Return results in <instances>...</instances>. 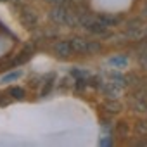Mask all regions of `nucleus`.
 Here are the masks:
<instances>
[{
  "label": "nucleus",
  "mask_w": 147,
  "mask_h": 147,
  "mask_svg": "<svg viewBox=\"0 0 147 147\" xmlns=\"http://www.w3.org/2000/svg\"><path fill=\"white\" fill-rule=\"evenodd\" d=\"M102 109H104L107 114H118V113L123 109V106L118 102V99H106V100L102 102Z\"/></svg>",
  "instance_id": "6"
},
{
  "label": "nucleus",
  "mask_w": 147,
  "mask_h": 147,
  "mask_svg": "<svg viewBox=\"0 0 147 147\" xmlns=\"http://www.w3.org/2000/svg\"><path fill=\"white\" fill-rule=\"evenodd\" d=\"M126 36H128L130 40H140V38L144 36V33H142L140 28H130V30L126 31Z\"/></svg>",
  "instance_id": "11"
},
{
  "label": "nucleus",
  "mask_w": 147,
  "mask_h": 147,
  "mask_svg": "<svg viewBox=\"0 0 147 147\" xmlns=\"http://www.w3.org/2000/svg\"><path fill=\"white\" fill-rule=\"evenodd\" d=\"M142 26V21L138 19V18H131V19H128L126 21V28L130 30V28H140Z\"/></svg>",
  "instance_id": "18"
},
{
  "label": "nucleus",
  "mask_w": 147,
  "mask_h": 147,
  "mask_svg": "<svg viewBox=\"0 0 147 147\" xmlns=\"http://www.w3.org/2000/svg\"><path fill=\"white\" fill-rule=\"evenodd\" d=\"M100 50H102L100 42H97V40H90V42H88V54H97V52H100Z\"/></svg>",
  "instance_id": "14"
},
{
  "label": "nucleus",
  "mask_w": 147,
  "mask_h": 147,
  "mask_svg": "<svg viewBox=\"0 0 147 147\" xmlns=\"http://www.w3.org/2000/svg\"><path fill=\"white\" fill-rule=\"evenodd\" d=\"M52 87H54V75H52V78H50L49 82H45V85H43V88H42V92H40V97H47V95L50 94Z\"/></svg>",
  "instance_id": "15"
},
{
  "label": "nucleus",
  "mask_w": 147,
  "mask_h": 147,
  "mask_svg": "<svg viewBox=\"0 0 147 147\" xmlns=\"http://www.w3.org/2000/svg\"><path fill=\"white\" fill-rule=\"evenodd\" d=\"M130 107L137 113H147V100L145 99H137V97H131L130 99Z\"/></svg>",
  "instance_id": "8"
},
{
  "label": "nucleus",
  "mask_w": 147,
  "mask_h": 147,
  "mask_svg": "<svg viewBox=\"0 0 147 147\" xmlns=\"http://www.w3.org/2000/svg\"><path fill=\"white\" fill-rule=\"evenodd\" d=\"M9 95H12L14 99H18V100H21V99H24V88H21V87H12L11 90H9Z\"/></svg>",
  "instance_id": "13"
},
{
  "label": "nucleus",
  "mask_w": 147,
  "mask_h": 147,
  "mask_svg": "<svg viewBox=\"0 0 147 147\" xmlns=\"http://www.w3.org/2000/svg\"><path fill=\"white\" fill-rule=\"evenodd\" d=\"M118 133H121V135H126V133H128V125H126L125 121H119V125H118Z\"/></svg>",
  "instance_id": "21"
},
{
  "label": "nucleus",
  "mask_w": 147,
  "mask_h": 147,
  "mask_svg": "<svg viewBox=\"0 0 147 147\" xmlns=\"http://www.w3.org/2000/svg\"><path fill=\"white\" fill-rule=\"evenodd\" d=\"M45 2H49V4H52V5H66L69 0H45Z\"/></svg>",
  "instance_id": "22"
},
{
  "label": "nucleus",
  "mask_w": 147,
  "mask_h": 147,
  "mask_svg": "<svg viewBox=\"0 0 147 147\" xmlns=\"http://www.w3.org/2000/svg\"><path fill=\"white\" fill-rule=\"evenodd\" d=\"M109 64L114 66V67H125V66L128 64V59H126L125 55H116V57L109 59Z\"/></svg>",
  "instance_id": "10"
},
{
  "label": "nucleus",
  "mask_w": 147,
  "mask_h": 147,
  "mask_svg": "<svg viewBox=\"0 0 147 147\" xmlns=\"http://www.w3.org/2000/svg\"><path fill=\"white\" fill-rule=\"evenodd\" d=\"M145 35H147V28H145Z\"/></svg>",
  "instance_id": "29"
},
{
  "label": "nucleus",
  "mask_w": 147,
  "mask_h": 147,
  "mask_svg": "<svg viewBox=\"0 0 147 147\" xmlns=\"http://www.w3.org/2000/svg\"><path fill=\"white\" fill-rule=\"evenodd\" d=\"M140 16H142L144 19H147V0H145V4L140 7Z\"/></svg>",
  "instance_id": "24"
},
{
  "label": "nucleus",
  "mask_w": 147,
  "mask_h": 147,
  "mask_svg": "<svg viewBox=\"0 0 147 147\" xmlns=\"http://www.w3.org/2000/svg\"><path fill=\"white\" fill-rule=\"evenodd\" d=\"M99 23L104 24L106 28L109 26H116L118 23H121V16H109V14H102L99 16Z\"/></svg>",
  "instance_id": "7"
},
{
  "label": "nucleus",
  "mask_w": 147,
  "mask_h": 147,
  "mask_svg": "<svg viewBox=\"0 0 147 147\" xmlns=\"http://www.w3.org/2000/svg\"><path fill=\"white\" fill-rule=\"evenodd\" d=\"M19 23L24 26V28H28V30H33L36 24H38V18H36V14L33 12V11H23L21 12V16H19Z\"/></svg>",
  "instance_id": "2"
},
{
  "label": "nucleus",
  "mask_w": 147,
  "mask_h": 147,
  "mask_svg": "<svg viewBox=\"0 0 147 147\" xmlns=\"http://www.w3.org/2000/svg\"><path fill=\"white\" fill-rule=\"evenodd\" d=\"M54 50H55V54L59 55V57H69L71 54H75L73 52V47H71V42L69 40H61V42H57L55 45H54Z\"/></svg>",
  "instance_id": "3"
},
{
  "label": "nucleus",
  "mask_w": 147,
  "mask_h": 147,
  "mask_svg": "<svg viewBox=\"0 0 147 147\" xmlns=\"http://www.w3.org/2000/svg\"><path fill=\"white\" fill-rule=\"evenodd\" d=\"M135 133L140 137H145L147 135V121H137L135 123Z\"/></svg>",
  "instance_id": "12"
},
{
  "label": "nucleus",
  "mask_w": 147,
  "mask_h": 147,
  "mask_svg": "<svg viewBox=\"0 0 147 147\" xmlns=\"http://www.w3.org/2000/svg\"><path fill=\"white\" fill-rule=\"evenodd\" d=\"M21 76V73L19 71H14V73H9V75H5L4 78H2V82L0 83H9V82H12V80H16V78H19Z\"/></svg>",
  "instance_id": "17"
},
{
  "label": "nucleus",
  "mask_w": 147,
  "mask_h": 147,
  "mask_svg": "<svg viewBox=\"0 0 147 147\" xmlns=\"http://www.w3.org/2000/svg\"><path fill=\"white\" fill-rule=\"evenodd\" d=\"M11 2H23V0H11Z\"/></svg>",
  "instance_id": "27"
},
{
  "label": "nucleus",
  "mask_w": 147,
  "mask_h": 147,
  "mask_svg": "<svg viewBox=\"0 0 147 147\" xmlns=\"http://www.w3.org/2000/svg\"><path fill=\"white\" fill-rule=\"evenodd\" d=\"M69 9H71V7H69V2H67L66 5H54V9L49 12V18H50L55 24H64Z\"/></svg>",
  "instance_id": "1"
},
{
  "label": "nucleus",
  "mask_w": 147,
  "mask_h": 147,
  "mask_svg": "<svg viewBox=\"0 0 147 147\" xmlns=\"http://www.w3.org/2000/svg\"><path fill=\"white\" fill-rule=\"evenodd\" d=\"M138 62H140V66H142L144 69H147V52L138 54Z\"/></svg>",
  "instance_id": "20"
},
{
  "label": "nucleus",
  "mask_w": 147,
  "mask_h": 147,
  "mask_svg": "<svg viewBox=\"0 0 147 147\" xmlns=\"http://www.w3.org/2000/svg\"><path fill=\"white\" fill-rule=\"evenodd\" d=\"M83 88H85V82H83V80H76V83H75V90L80 92V90H83Z\"/></svg>",
  "instance_id": "23"
},
{
  "label": "nucleus",
  "mask_w": 147,
  "mask_h": 147,
  "mask_svg": "<svg viewBox=\"0 0 147 147\" xmlns=\"http://www.w3.org/2000/svg\"><path fill=\"white\" fill-rule=\"evenodd\" d=\"M71 47L75 54H88V42L82 36H73L71 40Z\"/></svg>",
  "instance_id": "4"
},
{
  "label": "nucleus",
  "mask_w": 147,
  "mask_h": 147,
  "mask_svg": "<svg viewBox=\"0 0 147 147\" xmlns=\"http://www.w3.org/2000/svg\"><path fill=\"white\" fill-rule=\"evenodd\" d=\"M102 90H104V95H106V99H118L119 95H121V87L119 85H116V83H106V85H102Z\"/></svg>",
  "instance_id": "5"
},
{
  "label": "nucleus",
  "mask_w": 147,
  "mask_h": 147,
  "mask_svg": "<svg viewBox=\"0 0 147 147\" xmlns=\"http://www.w3.org/2000/svg\"><path fill=\"white\" fill-rule=\"evenodd\" d=\"M133 97H137V99H145V97H147V88L138 87V88L133 92Z\"/></svg>",
  "instance_id": "19"
},
{
  "label": "nucleus",
  "mask_w": 147,
  "mask_h": 147,
  "mask_svg": "<svg viewBox=\"0 0 147 147\" xmlns=\"http://www.w3.org/2000/svg\"><path fill=\"white\" fill-rule=\"evenodd\" d=\"M0 2H11V0H0Z\"/></svg>",
  "instance_id": "28"
},
{
  "label": "nucleus",
  "mask_w": 147,
  "mask_h": 147,
  "mask_svg": "<svg viewBox=\"0 0 147 147\" xmlns=\"http://www.w3.org/2000/svg\"><path fill=\"white\" fill-rule=\"evenodd\" d=\"M138 52H140V54H142V52H147V42L138 43Z\"/></svg>",
  "instance_id": "26"
},
{
  "label": "nucleus",
  "mask_w": 147,
  "mask_h": 147,
  "mask_svg": "<svg viewBox=\"0 0 147 147\" xmlns=\"http://www.w3.org/2000/svg\"><path fill=\"white\" fill-rule=\"evenodd\" d=\"M14 62V57L12 55H4L2 59H0V67H11Z\"/></svg>",
  "instance_id": "16"
},
{
  "label": "nucleus",
  "mask_w": 147,
  "mask_h": 147,
  "mask_svg": "<svg viewBox=\"0 0 147 147\" xmlns=\"http://www.w3.org/2000/svg\"><path fill=\"white\" fill-rule=\"evenodd\" d=\"M23 50H26V52H31V54H35V45H33V43H26V45L23 47Z\"/></svg>",
  "instance_id": "25"
},
{
  "label": "nucleus",
  "mask_w": 147,
  "mask_h": 147,
  "mask_svg": "<svg viewBox=\"0 0 147 147\" xmlns=\"http://www.w3.org/2000/svg\"><path fill=\"white\" fill-rule=\"evenodd\" d=\"M109 78H111V82H113V83L119 85L121 88L128 85V80H126V76H123L121 73H111V75H109Z\"/></svg>",
  "instance_id": "9"
}]
</instances>
